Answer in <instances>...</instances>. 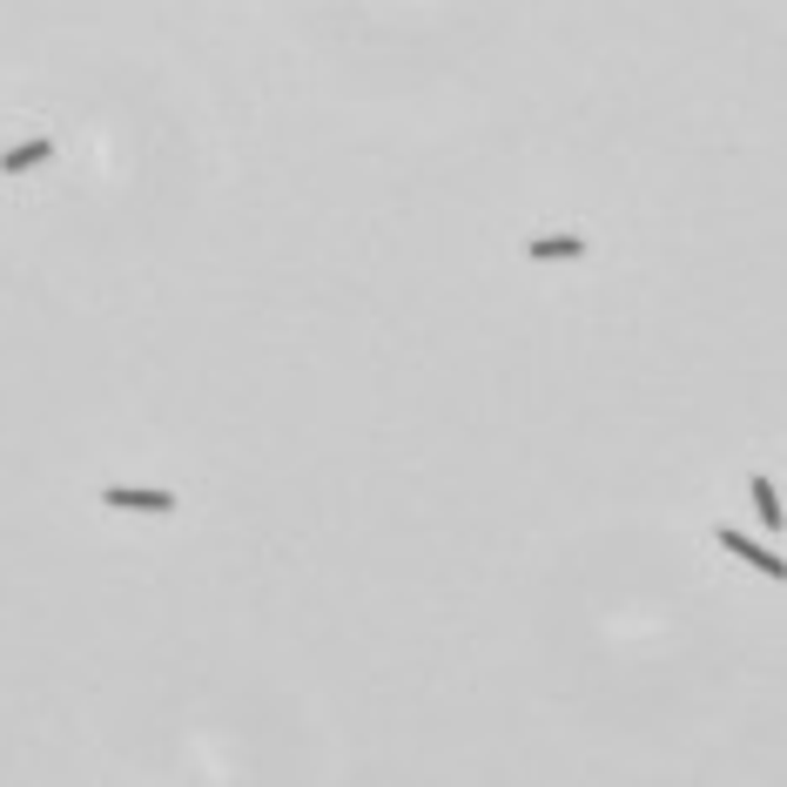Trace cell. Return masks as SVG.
<instances>
[{
    "mask_svg": "<svg viewBox=\"0 0 787 787\" xmlns=\"http://www.w3.org/2000/svg\"><path fill=\"white\" fill-rule=\"evenodd\" d=\"M721 552H734L741 566H754V572H767V579H787V559L780 552H767V546H754V539H741V525H721Z\"/></svg>",
    "mask_w": 787,
    "mask_h": 787,
    "instance_id": "cell-2",
    "label": "cell"
},
{
    "mask_svg": "<svg viewBox=\"0 0 787 787\" xmlns=\"http://www.w3.org/2000/svg\"><path fill=\"white\" fill-rule=\"evenodd\" d=\"M525 256H532V262H579L592 249H586V236H532V242H525Z\"/></svg>",
    "mask_w": 787,
    "mask_h": 787,
    "instance_id": "cell-4",
    "label": "cell"
},
{
    "mask_svg": "<svg viewBox=\"0 0 787 787\" xmlns=\"http://www.w3.org/2000/svg\"><path fill=\"white\" fill-rule=\"evenodd\" d=\"M754 505H760V525H767V532H780V525H787V518H780V498H774L767 478H754Z\"/></svg>",
    "mask_w": 787,
    "mask_h": 787,
    "instance_id": "cell-5",
    "label": "cell"
},
{
    "mask_svg": "<svg viewBox=\"0 0 787 787\" xmlns=\"http://www.w3.org/2000/svg\"><path fill=\"white\" fill-rule=\"evenodd\" d=\"M102 505H108V511H148V518H168L183 498H175V491H155V485H108Z\"/></svg>",
    "mask_w": 787,
    "mask_h": 787,
    "instance_id": "cell-1",
    "label": "cell"
},
{
    "mask_svg": "<svg viewBox=\"0 0 787 787\" xmlns=\"http://www.w3.org/2000/svg\"><path fill=\"white\" fill-rule=\"evenodd\" d=\"M41 162H54V135H21L14 148H0V175H28Z\"/></svg>",
    "mask_w": 787,
    "mask_h": 787,
    "instance_id": "cell-3",
    "label": "cell"
}]
</instances>
